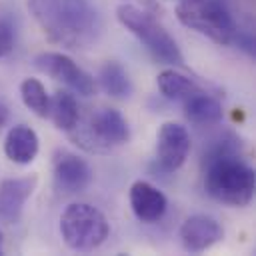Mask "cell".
Here are the masks:
<instances>
[{"label":"cell","instance_id":"9c48e42d","mask_svg":"<svg viewBox=\"0 0 256 256\" xmlns=\"http://www.w3.org/2000/svg\"><path fill=\"white\" fill-rule=\"evenodd\" d=\"M190 152V134L182 124L164 122L156 134V162L162 170H178Z\"/></svg>","mask_w":256,"mask_h":256},{"label":"cell","instance_id":"ba28073f","mask_svg":"<svg viewBox=\"0 0 256 256\" xmlns=\"http://www.w3.org/2000/svg\"><path fill=\"white\" fill-rule=\"evenodd\" d=\"M54 172V186L62 194H78L84 192L92 182V168L90 164L74 152L58 150L52 162Z\"/></svg>","mask_w":256,"mask_h":256},{"label":"cell","instance_id":"ffe728a7","mask_svg":"<svg viewBox=\"0 0 256 256\" xmlns=\"http://www.w3.org/2000/svg\"><path fill=\"white\" fill-rule=\"evenodd\" d=\"M6 122H8V106L4 102H0V132L6 126Z\"/></svg>","mask_w":256,"mask_h":256},{"label":"cell","instance_id":"2e32d148","mask_svg":"<svg viewBox=\"0 0 256 256\" xmlns=\"http://www.w3.org/2000/svg\"><path fill=\"white\" fill-rule=\"evenodd\" d=\"M156 84H158V90L162 92L164 98H168V100H182V102L186 98H190L192 94L202 90L192 78H188V76H184V74H180V72H176L172 68L162 70L158 74V78H156Z\"/></svg>","mask_w":256,"mask_h":256},{"label":"cell","instance_id":"8992f818","mask_svg":"<svg viewBox=\"0 0 256 256\" xmlns=\"http://www.w3.org/2000/svg\"><path fill=\"white\" fill-rule=\"evenodd\" d=\"M34 64L40 72L52 76L54 80H60L80 96H92L96 92L94 78L62 52H42L34 58Z\"/></svg>","mask_w":256,"mask_h":256},{"label":"cell","instance_id":"5bb4252c","mask_svg":"<svg viewBox=\"0 0 256 256\" xmlns=\"http://www.w3.org/2000/svg\"><path fill=\"white\" fill-rule=\"evenodd\" d=\"M184 114L196 126H214L224 116L222 104L216 98H212L210 94H206L204 90H200L184 100Z\"/></svg>","mask_w":256,"mask_h":256},{"label":"cell","instance_id":"9a60e30c","mask_svg":"<svg viewBox=\"0 0 256 256\" xmlns=\"http://www.w3.org/2000/svg\"><path fill=\"white\" fill-rule=\"evenodd\" d=\"M48 116L52 118V122H54V126L58 130L72 132L74 126L80 122V110H78L76 98L70 92H66V90H58L50 98Z\"/></svg>","mask_w":256,"mask_h":256},{"label":"cell","instance_id":"7a4b0ae2","mask_svg":"<svg viewBox=\"0 0 256 256\" xmlns=\"http://www.w3.org/2000/svg\"><path fill=\"white\" fill-rule=\"evenodd\" d=\"M254 170L238 158V140L222 138L204 154V188L228 206H246L254 196Z\"/></svg>","mask_w":256,"mask_h":256},{"label":"cell","instance_id":"52a82bcc","mask_svg":"<svg viewBox=\"0 0 256 256\" xmlns=\"http://www.w3.org/2000/svg\"><path fill=\"white\" fill-rule=\"evenodd\" d=\"M130 130L124 116L114 108H102L94 112L86 124V130L80 134V140L92 142L90 150H104L110 146H120L128 142Z\"/></svg>","mask_w":256,"mask_h":256},{"label":"cell","instance_id":"d6986e66","mask_svg":"<svg viewBox=\"0 0 256 256\" xmlns=\"http://www.w3.org/2000/svg\"><path fill=\"white\" fill-rule=\"evenodd\" d=\"M14 48V28L8 20L0 18V58L10 54Z\"/></svg>","mask_w":256,"mask_h":256},{"label":"cell","instance_id":"e0dca14e","mask_svg":"<svg viewBox=\"0 0 256 256\" xmlns=\"http://www.w3.org/2000/svg\"><path fill=\"white\" fill-rule=\"evenodd\" d=\"M100 84L106 94L112 98H128L132 92V82L128 78V72L124 70L122 64L110 60L102 66L100 70Z\"/></svg>","mask_w":256,"mask_h":256},{"label":"cell","instance_id":"6da1fadb","mask_svg":"<svg viewBox=\"0 0 256 256\" xmlns=\"http://www.w3.org/2000/svg\"><path fill=\"white\" fill-rule=\"evenodd\" d=\"M28 10L46 38L72 50L92 46L102 30L90 0H28Z\"/></svg>","mask_w":256,"mask_h":256},{"label":"cell","instance_id":"3957f363","mask_svg":"<svg viewBox=\"0 0 256 256\" xmlns=\"http://www.w3.org/2000/svg\"><path fill=\"white\" fill-rule=\"evenodd\" d=\"M176 18L186 28L222 46L232 44L238 32L234 16L224 0H182L176 6Z\"/></svg>","mask_w":256,"mask_h":256},{"label":"cell","instance_id":"8fae6325","mask_svg":"<svg viewBox=\"0 0 256 256\" xmlns=\"http://www.w3.org/2000/svg\"><path fill=\"white\" fill-rule=\"evenodd\" d=\"M130 208L134 216L144 224L158 222L168 208V200L162 190L146 180H136L130 186Z\"/></svg>","mask_w":256,"mask_h":256},{"label":"cell","instance_id":"7402d4cb","mask_svg":"<svg viewBox=\"0 0 256 256\" xmlns=\"http://www.w3.org/2000/svg\"><path fill=\"white\" fill-rule=\"evenodd\" d=\"M178 2H182V0H178Z\"/></svg>","mask_w":256,"mask_h":256},{"label":"cell","instance_id":"277c9868","mask_svg":"<svg viewBox=\"0 0 256 256\" xmlns=\"http://www.w3.org/2000/svg\"><path fill=\"white\" fill-rule=\"evenodd\" d=\"M118 20L120 24L130 30L142 44L144 48L158 60L174 66L184 64V56L176 44V40L168 34V30L148 12L132 6V4H122L118 10Z\"/></svg>","mask_w":256,"mask_h":256},{"label":"cell","instance_id":"5b68a950","mask_svg":"<svg viewBox=\"0 0 256 256\" xmlns=\"http://www.w3.org/2000/svg\"><path fill=\"white\" fill-rule=\"evenodd\" d=\"M110 232L106 216L84 202L66 206L60 216V234L68 248L78 252H90L98 248Z\"/></svg>","mask_w":256,"mask_h":256},{"label":"cell","instance_id":"7c38bea8","mask_svg":"<svg viewBox=\"0 0 256 256\" xmlns=\"http://www.w3.org/2000/svg\"><path fill=\"white\" fill-rule=\"evenodd\" d=\"M38 178L22 176V178H8L0 184V222L16 224L20 220L22 208L26 200L32 196Z\"/></svg>","mask_w":256,"mask_h":256},{"label":"cell","instance_id":"44dd1931","mask_svg":"<svg viewBox=\"0 0 256 256\" xmlns=\"http://www.w3.org/2000/svg\"><path fill=\"white\" fill-rule=\"evenodd\" d=\"M0 254H2V232H0Z\"/></svg>","mask_w":256,"mask_h":256},{"label":"cell","instance_id":"30bf717a","mask_svg":"<svg viewBox=\"0 0 256 256\" xmlns=\"http://www.w3.org/2000/svg\"><path fill=\"white\" fill-rule=\"evenodd\" d=\"M224 236L222 226L216 218L206 214H194L186 218L180 226V240L184 250L188 252H204Z\"/></svg>","mask_w":256,"mask_h":256},{"label":"cell","instance_id":"4fadbf2b","mask_svg":"<svg viewBox=\"0 0 256 256\" xmlns=\"http://www.w3.org/2000/svg\"><path fill=\"white\" fill-rule=\"evenodd\" d=\"M38 134L26 124H16L6 134L4 154L14 164H30L38 154Z\"/></svg>","mask_w":256,"mask_h":256},{"label":"cell","instance_id":"ac0fdd59","mask_svg":"<svg viewBox=\"0 0 256 256\" xmlns=\"http://www.w3.org/2000/svg\"><path fill=\"white\" fill-rule=\"evenodd\" d=\"M20 96H22L24 106L28 110H32L36 116H40V118L48 116L50 96L38 78H24L20 84Z\"/></svg>","mask_w":256,"mask_h":256}]
</instances>
